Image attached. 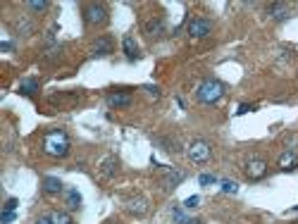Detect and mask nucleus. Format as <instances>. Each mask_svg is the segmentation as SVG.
Returning a JSON list of instances; mask_svg holds the SVG:
<instances>
[{
  "instance_id": "18",
  "label": "nucleus",
  "mask_w": 298,
  "mask_h": 224,
  "mask_svg": "<svg viewBox=\"0 0 298 224\" xmlns=\"http://www.w3.org/2000/svg\"><path fill=\"white\" fill-rule=\"evenodd\" d=\"M155 143H158V146H162V150H167V153H181V146L174 139H169V136H158V139H155Z\"/></svg>"
},
{
  "instance_id": "20",
  "label": "nucleus",
  "mask_w": 298,
  "mask_h": 224,
  "mask_svg": "<svg viewBox=\"0 0 298 224\" xmlns=\"http://www.w3.org/2000/svg\"><path fill=\"white\" fill-rule=\"evenodd\" d=\"M50 219H53V224H74L70 217V212H65V210H55L50 215Z\"/></svg>"
},
{
  "instance_id": "33",
  "label": "nucleus",
  "mask_w": 298,
  "mask_h": 224,
  "mask_svg": "<svg viewBox=\"0 0 298 224\" xmlns=\"http://www.w3.org/2000/svg\"><path fill=\"white\" fill-rule=\"evenodd\" d=\"M34 224H53V219H50V215H46V217H38Z\"/></svg>"
},
{
  "instance_id": "5",
  "label": "nucleus",
  "mask_w": 298,
  "mask_h": 224,
  "mask_svg": "<svg viewBox=\"0 0 298 224\" xmlns=\"http://www.w3.org/2000/svg\"><path fill=\"white\" fill-rule=\"evenodd\" d=\"M186 34L196 41H201V38H208L212 34V21L208 17H194V19H188L186 24Z\"/></svg>"
},
{
  "instance_id": "25",
  "label": "nucleus",
  "mask_w": 298,
  "mask_h": 224,
  "mask_svg": "<svg viewBox=\"0 0 298 224\" xmlns=\"http://www.w3.org/2000/svg\"><path fill=\"white\" fill-rule=\"evenodd\" d=\"M236 191H239V184H236V182H229V179H224V182H222V193H229V196H234Z\"/></svg>"
},
{
  "instance_id": "24",
  "label": "nucleus",
  "mask_w": 298,
  "mask_h": 224,
  "mask_svg": "<svg viewBox=\"0 0 298 224\" xmlns=\"http://www.w3.org/2000/svg\"><path fill=\"white\" fill-rule=\"evenodd\" d=\"M17 29L22 31V36H29V34H34V24L31 21H24V19H19L17 21Z\"/></svg>"
},
{
  "instance_id": "13",
  "label": "nucleus",
  "mask_w": 298,
  "mask_h": 224,
  "mask_svg": "<svg viewBox=\"0 0 298 224\" xmlns=\"http://www.w3.org/2000/svg\"><path fill=\"white\" fill-rule=\"evenodd\" d=\"M143 31H146L148 38H155V36H160L162 31H165V21H162V17H151V19L143 24Z\"/></svg>"
},
{
  "instance_id": "7",
  "label": "nucleus",
  "mask_w": 298,
  "mask_h": 224,
  "mask_svg": "<svg viewBox=\"0 0 298 224\" xmlns=\"http://www.w3.org/2000/svg\"><path fill=\"white\" fill-rule=\"evenodd\" d=\"M265 174H267V162L263 158H250L246 162V176H248L250 182H260Z\"/></svg>"
},
{
  "instance_id": "8",
  "label": "nucleus",
  "mask_w": 298,
  "mask_h": 224,
  "mask_svg": "<svg viewBox=\"0 0 298 224\" xmlns=\"http://www.w3.org/2000/svg\"><path fill=\"white\" fill-rule=\"evenodd\" d=\"M110 53H115V43H112V38L108 34L98 36L96 41H93V46H91V55L93 57H108Z\"/></svg>"
},
{
  "instance_id": "31",
  "label": "nucleus",
  "mask_w": 298,
  "mask_h": 224,
  "mask_svg": "<svg viewBox=\"0 0 298 224\" xmlns=\"http://www.w3.org/2000/svg\"><path fill=\"white\" fill-rule=\"evenodd\" d=\"M0 50H3V53H12V50H14V43L12 41H3V43H0Z\"/></svg>"
},
{
  "instance_id": "4",
  "label": "nucleus",
  "mask_w": 298,
  "mask_h": 224,
  "mask_svg": "<svg viewBox=\"0 0 298 224\" xmlns=\"http://www.w3.org/2000/svg\"><path fill=\"white\" fill-rule=\"evenodd\" d=\"M186 155H188V160H191V162H196V165H203V162L210 160V155H212V148H210L208 141L196 139V141H191V146L186 148Z\"/></svg>"
},
{
  "instance_id": "10",
  "label": "nucleus",
  "mask_w": 298,
  "mask_h": 224,
  "mask_svg": "<svg viewBox=\"0 0 298 224\" xmlns=\"http://www.w3.org/2000/svg\"><path fill=\"white\" fill-rule=\"evenodd\" d=\"M267 14L272 21H284L291 17V10L286 3H272V5H267Z\"/></svg>"
},
{
  "instance_id": "21",
  "label": "nucleus",
  "mask_w": 298,
  "mask_h": 224,
  "mask_svg": "<svg viewBox=\"0 0 298 224\" xmlns=\"http://www.w3.org/2000/svg\"><path fill=\"white\" fill-rule=\"evenodd\" d=\"M27 7L31 10V12H46V10L50 7V3L48 0H29Z\"/></svg>"
},
{
  "instance_id": "34",
  "label": "nucleus",
  "mask_w": 298,
  "mask_h": 224,
  "mask_svg": "<svg viewBox=\"0 0 298 224\" xmlns=\"http://www.w3.org/2000/svg\"><path fill=\"white\" fill-rule=\"evenodd\" d=\"M108 224H117V222H108Z\"/></svg>"
},
{
  "instance_id": "32",
  "label": "nucleus",
  "mask_w": 298,
  "mask_h": 224,
  "mask_svg": "<svg viewBox=\"0 0 298 224\" xmlns=\"http://www.w3.org/2000/svg\"><path fill=\"white\" fill-rule=\"evenodd\" d=\"M250 110H256V105H241L236 110V115H246V112H250Z\"/></svg>"
},
{
  "instance_id": "16",
  "label": "nucleus",
  "mask_w": 298,
  "mask_h": 224,
  "mask_svg": "<svg viewBox=\"0 0 298 224\" xmlns=\"http://www.w3.org/2000/svg\"><path fill=\"white\" fill-rule=\"evenodd\" d=\"M117 169H119V160L115 155H110V158H105L103 165H100V174H103L105 179H110V176L117 174Z\"/></svg>"
},
{
  "instance_id": "14",
  "label": "nucleus",
  "mask_w": 298,
  "mask_h": 224,
  "mask_svg": "<svg viewBox=\"0 0 298 224\" xmlns=\"http://www.w3.org/2000/svg\"><path fill=\"white\" fill-rule=\"evenodd\" d=\"M279 169L282 172H293V169L298 167V155L293 153V150H286V153H282L279 155Z\"/></svg>"
},
{
  "instance_id": "22",
  "label": "nucleus",
  "mask_w": 298,
  "mask_h": 224,
  "mask_svg": "<svg viewBox=\"0 0 298 224\" xmlns=\"http://www.w3.org/2000/svg\"><path fill=\"white\" fill-rule=\"evenodd\" d=\"M172 217H174V219H177V222H179V224H203V222H201V219L186 217V215H184V212H181V210H177V208H174V210H172Z\"/></svg>"
},
{
  "instance_id": "28",
  "label": "nucleus",
  "mask_w": 298,
  "mask_h": 224,
  "mask_svg": "<svg viewBox=\"0 0 298 224\" xmlns=\"http://www.w3.org/2000/svg\"><path fill=\"white\" fill-rule=\"evenodd\" d=\"M17 205H19V200H17V198H7L3 212H14V210H17Z\"/></svg>"
},
{
  "instance_id": "9",
  "label": "nucleus",
  "mask_w": 298,
  "mask_h": 224,
  "mask_svg": "<svg viewBox=\"0 0 298 224\" xmlns=\"http://www.w3.org/2000/svg\"><path fill=\"white\" fill-rule=\"evenodd\" d=\"M134 103V96L129 91H112L108 93V105L119 110V107H129Z\"/></svg>"
},
{
  "instance_id": "15",
  "label": "nucleus",
  "mask_w": 298,
  "mask_h": 224,
  "mask_svg": "<svg viewBox=\"0 0 298 224\" xmlns=\"http://www.w3.org/2000/svg\"><path fill=\"white\" fill-rule=\"evenodd\" d=\"M126 210L132 212V215H136V217H143L148 212V200L146 198H132V200L126 203Z\"/></svg>"
},
{
  "instance_id": "26",
  "label": "nucleus",
  "mask_w": 298,
  "mask_h": 224,
  "mask_svg": "<svg viewBox=\"0 0 298 224\" xmlns=\"http://www.w3.org/2000/svg\"><path fill=\"white\" fill-rule=\"evenodd\" d=\"M198 205H201V196H188L186 200H184V208H186V210H194Z\"/></svg>"
},
{
  "instance_id": "6",
  "label": "nucleus",
  "mask_w": 298,
  "mask_h": 224,
  "mask_svg": "<svg viewBox=\"0 0 298 224\" xmlns=\"http://www.w3.org/2000/svg\"><path fill=\"white\" fill-rule=\"evenodd\" d=\"M162 172H165V176H162V189L165 191H174L184 179H186V172H181V169H177V167H165V165H162Z\"/></svg>"
},
{
  "instance_id": "1",
  "label": "nucleus",
  "mask_w": 298,
  "mask_h": 224,
  "mask_svg": "<svg viewBox=\"0 0 298 224\" xmlns=\"http://www.w3.org/2000/svg\"><path fill=\"white\" fill-rule=\"evenodd\" d=\"M43 153L48 155V158H65V155L70 153V136H67V131H62V129H53V131H48L46 136H43Z\"/></svg>"
},
{
  "instance_id": "23",
  "label": "nucleus",
  "mask_w": 298,
  "mask_h": 224,
  "mask_svg": "<svg viewBox=\"0 0 298 224\" xmlns=\"http://www.w3.org/2000/svg\"><path fill=\"white\" fill-rule=\"evenodd\" d=\"M60 53H62V46H60V43H53V46L46 48L43 57H46V60H55V57H60Z\"/></svg>"
},
{
  "instance_id": "11",
  "label": "nucleus",
  "mask_w": 298,
  "mask_h": 224,
  "mask_svg": "<svg viewBox=\"0 0 298 224\" xmlns=\"http://www.w3.org/2000/svg\"><path fill=\"white\" fill-rule=\"evenodd\" d=\"M41 189H43V193H48V196H57V193H62L65 191V184L60 182L57 176H43Z\"/></svg>"
},
{
  "instance_id": "30",
  "label": "nucleus",
  "mask_w": 298,
  "mask_h": 224,
  "mask_svg": "<svg viewBox=\"0 0 298 224\" xmlns=\"http://www.w3.org/2000/svg\"><path fill=\"white\" fill-rule=\"evenodd\" d=\"M14 219H17L14 212H3V215H0V224H10V222H14Z\"/></svg>"
},
{
  "instance_id": "3",
  "label": "nucleus",
  "mask_w": 298,
  "mask_h": 224,
  "mask_svg": "<svg viewBox=\"0 0 298 224\" xmlns=\"http://www.w3.org/2000/svg\"><path fill=\"white\" fill-rule=\"evenodd\" d=\"M81 14H83L86 27H103L110 19V12H108V7L103 3H89V5H83Z\"/></svg>"
},
{
  "instance_id": "17",
  "label": "nucleus",
  "mask_w": 298,
  "mask_h": 224,
  "mask_svg": "<svg viewBox=\"0 0 298 224\" xmlns=\"http://www.w3.org/2000/svg\"><path fill=\"white\" fill-rule=\"evenodd\" d=\"M65 205L70 210H79L81 208V193L76 189H65Z\"/></svg>"
},
{
  "instance_id": "2",
  "label": "nucleus",
  "mask_w": 298,
  "mask_h": 224,
  "mask_svg": "<svg viewBox=\"0 0 298 224\" xmlns=\"http://www.w3.org/2000/svg\"><path fill=\"white\" fill-rule=\"evenodd\" d=\"M224 93H227V86L222 81H217V79H205L198 88H196V98L198 103L203 105H215L220 100L224 98Z\"/></svg>"
},
{
  "instance_id": "12",
  "label": "nucleus",
  "mask_w": 298,
  "mask_h": 224,
  "mask_svg": "<svg viewBox=\"0 0 298 224\" xmlns=\"http://www.w3.org/2000/svg\"><path fill=\"white\" fill-rule=\"evenodd\" d=\"M122 50H124V55L129 62H134V60H139L141 53H139V46H136V41H134V36L126 34L124 38H122Z\"/></svg>"
},
{
  "instance_id": "29",
  "label": "nucleus",
  "mask_w": 298,
  "mask_h": 224,
  "mask_svg": "<svg viewBox=\"0 0 298 224\" xmlns=\"http://www.w3.org/2000/svg\"><path fill=\"white\" fill-rule=\"evenodd\" d=\"M143 91H146L148 98H160V88H158V86H151V84H148V86H143Z\"/></svg>"
},
{
  "instance_id": "27",
  "label": "nucleus",
  "mask_w": 298,
  "mask_h": 224,
  "mask_svg": "<svg viewBox=\"0 0 298 224\" xmlns=\"http://www.w3.org/2000/svg\"><path fill=\"white\" fill-rule=\"evenodd\" d=\"M198 184H201V186H210V184H217V176H215V174H201V176H198Z\"/></svg>"
},
{
  "instance_id": "19",
  "label": "nucleus",
  "mask_w": 298,
  "mask_h": 224,
  "mask_svg": "<svg viewBox=\"0 0 298 224\" xmlns=\"http://www.w3.org/2000/svg\"><path fill=\"white\" fill-rule=\"evenodd\" d=\"M36 91H38V81H36V79H24V81L19 84L22 96H34Z\"/></svg>"
}]
</instances>
